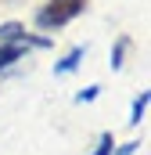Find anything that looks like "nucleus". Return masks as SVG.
Returning a JSON list of instances; mask_svg holds the SVG:
<instances>
[{
    "label": "nucleus",
    "mask_w": 151,
    "mask_h": 155,
    "mask_svg": "<svg viewBox=\"0 0 151 155\" xmlns=\"http://www.w3.org/2000/svg\"><path fill=\"white\" fill-rule=\"evenodd\" d=\"M83 7H86V0H47V7L36 15V22L43 29H58V25L72 22Z\"/></svg>",
    "instance_id": "f257e3e1"
},
{
    "label": "nucleus",
    "mask_w": 151,
    "mask_h": 155,
    "mask_svg": "<svg viewBox=\"0 0 151 155\" xmlns=\"http://www.w3.org/2000/svg\"><path fill=\"white\" fill-rule=\"evenodd\" d=\"M22 54H25V43H14V40H4V43H0V72H4L7 65L22 61Z\"/></svg>",
    "instance_id": "f03ea898"
},
{
    "label": "nucleus",
    "mask_w": 151,
    "mask_h": 155,
    "mask_svg": "<svg viewBox=\"0 0 151 155\" xmlns=\"http://www.w3.org/2000/svg\"><path fill=\"white\" fill-rule=\"evenodd\" d=\"M148 101H151V94L140 90V97L133 101V112H130V126H140V119H144V112H148Z\"/></svg>",
    "instance_id": "7ed1b4c3"
},
{
    "label": "nucleus",
    "mask_w": 151,
    "mask_h": 155,
    "mask_svg": "<svg viewBox=\"0 0 151 155\" xmlns=\"http://www.w3.org/2000/svg\"><path fill=\"white\" fill-rule=\"evenodd\" d=\"M79 58H83V47H76V51H69V54H65V58H61V61L54 65V72H58V76H61V72H72L76 65H79Z\"/></svg>",
    "instance_id": "20e7f679"
},
{
    "label": "nucleus",
    "mask_w": 151,
    "mask_h": 155,
    "mask_svg": "<svg viewBox=\"0 0 151 155\" xmlns=\"http://www.w3.org/2000/svg\"><path fill=\"white\" fill-rule=\"evenodd\" d=\"M112 148H115V137H112V134H101V141H97V152H94V155H112Z\"/></svg>",
    "instance_id": "39448f33"
},
{
    "label": "nucleus",
    "mask_w": 151,
    "mask_h": 155,
    "mask_svg": "<svg viewBox=\"0 0 151 155\" xmlns=\"http://www.w3.org/2000/svg\"><path fill=\"white\" fill-rule=\"evenodd\" d=\"M122 54H126V40H119V43H115V54H112V69H119V65H122Z\"/></svg>",
    "instance_id": "423d86ee"
},
{
    "label": "nucleus",
    "mask_w": 151,
    "mask_h": 155,
    "mask_svg": "<svg viewBox=\"0 0 151 155\" xmlns=\"http://www.w3.org/2000/svg\"><path fill=\"white\" fill-rule=\"evenodd\" d=\"M97 90H101V87H86V90H83L76 101H94V97H97Z\"/></svg>",
    "instance_id": "0eeeda50"
},
{
    "label": "nucleus",
    "mask_w": 151,
    "mask_h": 155,
    "mask_svg": "<svg viewBox=\"0 0 151 155\" xmlns=\"http://www.w3.org/2000/svg\"><path fill=\"white\" fill-rule=\"evenodd\" d=\"M137 148H140V144H137V141H130V144H122V148H119V155H133Z\"/></svg>",
    "instance_id": "6e6552de"
}]
</instances>
